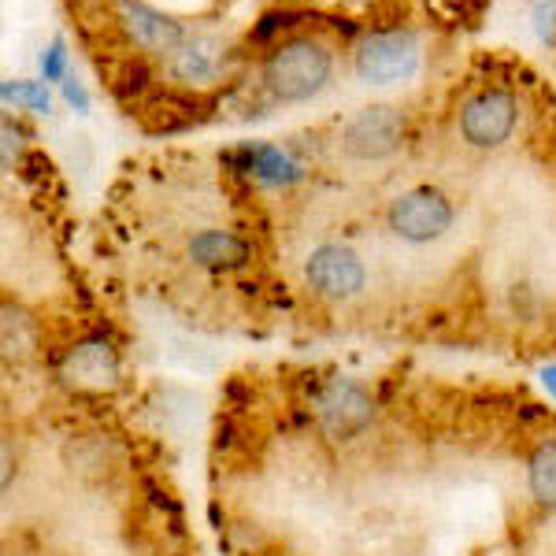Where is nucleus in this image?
Returning a JSON list of instances; mask_svg holds the SVG:
<instances>
[{
  "instance_id": "16",
  "label": "nucleus",
  "mask_w": 556,
  "mask_h": 556,
  "mask_svg": "<svg viewBox=\"0 0 556 556\" xmlns=\"http://www.w3.org/2000/svg\"><path fill=\"white\" fill-rule=\"evenodd\" d=\"M23 330H30L20 312L4 308V356H15V353H30V342H23Z\"/></svg>"
},
{
  "instance_id": "19",
  "label": "nucleus",
  "mask_w": 556,
  "mask_h": 556,
  "mask_svg": "<svg viewBox=\"0 0 556 556\" xmlns=\"http://www.w3.org/2000/svg\"><path fill=\"white\" fill-rule=\"evenodd\" d=\"M60 86H64V97H67V104L75 108V112H89V97H86V89H83V83H78L75 75H67Z\"/></svg>"
},
{
  "instance_id": "12",
  "label": "nucleus",
  "mask_w": 556,
  "mask_h": 556,
  "mask_svg": "<svg viewBox=\"0 0 556 556\" xmlns=\"http://www.w3.org/2000/svg\"><path fill=\"white\" fill-rule=\"evenodd\" d=\"M215 75V49L204 41H182V49L172 56L175 83H204Z\"/></svg>"
},
{
  "instance_id": "8",
  "label": "nucleus",
  "mask_w": 556,
  "mask_h": 556,
  "mask_svg": "<svg viewBox=\"0 0 556 556\" xmlns=\"http://www.w3.org/2000/svg\"><path fill=\"white\" fill-rule=\"evenodd\" d=\"M308 282L316 286L323 298H353V293L364 290V264L356 260L353 249L345 245H319L316 253L308 256Z\"/></svg>"
},
{
  "instance_id": "6",
  "label": "nucleus",
  "mask_w": 556,
  "mask_h": 556,
  "mask_svg": "<svg viewBox=\"0 0 556 556\" xmlns=\"http://www.w3.org/2000/svg\"><path fill=\"white\" fill-rule=\"evenodd\" d=\"M119 23L127 30V38L138 45L149 56H175L182 49L186 34L172 15L156 12V8L141 4V0H123L119 4Z\"/></svg>"
},
{
  "instance_id": "11",
  "label": "nucleus",
  "mask_w": 556,
  "mask_h": 556,
  "mask_svg": "<svg viewBox=\"0 0 556 556\" xmlns=\"http://www.w3.org/2000/svg\"><path fill=\"white\" fill-rule=\"evenodd\" d=\"M190 256L201 267H212V271H235L249 260V245L230 230H201L190 241Z\"/></svg>"
},
{
  "instance_id": "21",
  "label": "nucleus",
  "mask_w": 556,
  "mask_h": 556,
  "mask_svg": "<svg viewBox=\"0 0 556 556\" xmlns=\"http://www.w3.org/2000/svg\"><path fill=\"white\" fill-rule=\"evenodd\" d=\"M12 479V442H4V486Z\"/></svg>"
},
{
  "instance_id": "13",
  "label": "nucleus",
  "mask_w": 556,
  "mask_h": 556,
  "mask_svg": "<svg viewBox=\"0 0 556 556\" xmlns=\"http://www.w3.org/2000/svg\"><path fill=\"white\" fill-rule=\"evenodd\" d=\"M531 493L542 505L556 508V442L538 445L531 456Z\"/></svg>"
},
{
  "instance_id": "3",
  "label": "nucleus",
  "mask_w": 556,
  "mask_h": 556,
  "mask_svg": "<svg viewBox=\"0 0 556 556\" xmlns=\"http://www.w3.org/2000/svg\"><path fill=\"white\" fill-rule=\"evenodd\" d=\"M390 227L397 238L416 241V245H424V241H438L445 230L453 227L450 197H445L442 190H430V186H419V190L397 197L393 208H390Z\"/></svg>"
},
{
  "instance_id": "1",
  "label": "nucleus",
  "mask_w": 556,
  "mask_h": 556,
  "mask_svg": "<svg viewBox=\"0 0 556 556\" xmlns=\"http://www.w3.org/2000/svg\"><path fill=\"white\" fill-rule=\"evenodd\" d=\"M330 78V52L312 38L282 41L264 60V86L275 101L298 104L316 97Z\"/></svg>"
},
{
  "instance_id": "18",
  "label": "nucleus",
  "mask_w": 556,
  "mask_h": 556,
  "mask_svg": "<svg viewBox=\"0 0 556 556\" xmlns=\"http://www.w3.org/2000/svg\"><path fill=\"white\" fill-rule=\"evenodd\" d=\"M293 20H301V15H293V12H271V15H264V20H260V26L253 30V38H256V41L275 38L278 30H286V26H293Z\"/></svg>"
},
{
  "instance_id": "10",
  "label": "nucleus",
  "mask_w": 556,
  "mask_h": 556,
  "mask_svg": "<svg viewBox=\"0 0 556 556\" xmlns=\"http://www.w3.org/2000/svg\"><path fill=\"white\" fill-rule=\"evenodd\" d=\"M67 375L78 386L104 390V386H115V379H119V361L104 342H86L67 356Z\"/></svg>"
},
{
  "instance_id": "14",
  "label": "nucleus",
  "mask_w": 556,
  "mask_h": 556,
  "mask_svg": "<svg viewBox=\"0 0 556 556\" xmlns=\"http://www.w3.org/2000/svg\"><path fill=\"white\" fill-rule=\"evenodd\" d=\"M0 97H4V104H15V108H26V112L34 115H49V89L41 83H30V78H8L4 86H0Z\"/></svg>"
},
{
  "instance_id": "4",
  "label": "nucleus",
  "mask_w": 556,
  "mask_h": 556,
  "mask_svg": "<svg viewBox=\"0 0 556 556\" xmlns=\"http://www.w3.org/2000/svg\"><path fill=\"white\" fill-rule=\"evenodd\" d=\"M516 130V101L505 89H482L460 112V134L475 149H497Z\"/></svg>"
},
{
  "instance_id": "17",
  "label": "nucleus",
  "mask_w": 556,
  "mask_h": 556,
  "mask_svg": "<svg viewBox=\"0 0 556 556\" xmlns=\"http://www.w3.org/2000/svg\"><path fill=\"white\" fill-rule=\"evenodd\" d=\"M534 30L542 41L556 45V0H538L534 4Z\"/></svg>"
},
{
  "instance_id": "9",
  "label": "nucleus",
  "mask_w": 556,
  "mask_h": 556,
  "mask_svg": "<svg viewBox=\"0 0 556 556\" xmlns=\"http://www.w3.org/2000/svg\"><path fill=\"white\" fill-rule=\"evenodd\" d=\"M235 160L241 164V172H249L264 186H290L301 178V164L278 146H245L238 149Z\"/></svg>"
},
{
  "instance_id": "5",
  "label": "nucleus",
  "mask_w": 556,
  "mask_h": 556,
  "mask_svg": "<svg viewBox=\"0 0 556 556\" xmlns=\"http://www.w3.org/2000/svg\"><path fill=\"white\" fill-rule=\"evenodd\" d=\"M401 134H405V115L390 104H371L356 119H349L342 146L356 160H379L401 146Z\"/></svg>"
},
{
  "instance_id": "7",
  "label": "nucleus",
  "mask_w": 556,
  "mask_h": 556,
  "mask_svg": "<svg viewBox=\"0 0 556 556\" xmlns=\"http://www.w3.org/2000/svg\"><path fill=\"white\" fill-rule=\"evenodd\" d=\"M316 412H319V424L334 438H353L371 424V397L356 382L334 379L319 390Z\"/></svg>"
},
{
  "instance_id": "2",
  "label": "nucleus",
  "mask_w": 556,
  "mask_h": 556,
  "mask_svg": "<svg viewBox=\"0 0 556 556\" xmlns=\"http://www.w3.org/2000/svg\"><path fill=\"white\" fill-rule=\"evenodd\" d=\"M353 67L367 86H393L408 83L419 71V41L408 26H390V30H367L356 41Z\"/></svg>"
},
{
  "instance_id": "20",
  "label": "nucleus",
  "mask_w": 556,
  "mask_h": 556,
  "mask_svg": "<svg viewBox=\"0 0 556 556\" xmlns=\"http://www.w3.org/2000/svg\"><path fill=\"white\" fill-rule=\"evenodd\" d=\"M542 382H545V390H549L553 397H556V364L545 367V371H542Z\"/></svg>"
},
{
  "instance_id": "15",
  "label": "nucleus",
  "mask_w": 556,
  "mask_h": 556,
  "mask_svg": "<svg viewBox=\"0 0 556 556\" xmlns=\"http://www.w3.org/2000/svg\"><path fill=\"white\" fill-rule=\"evenodd\" d=\"M41 78L45 83H64L67 78V45L56 38L49 45V52H41Z\"/></svg>"
}]
</instances>
